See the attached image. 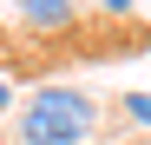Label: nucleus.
Wrapping results in <instances>:
<instances>
[{"label":"nucleus","mask_w":151,"mask_h":145,"mask_svg":"<svg viewBox=\"0 0 151 145\" xmlns=\"http://www.w3.org/2000/svg\"><path fill=\"white\" fill-rule=\"evenodd\" d=\"M27 20L46 27V33H59V27H72V0H27Z\"/></svg>","instance_id":"nucleus-2"},{"label":"nucleus","mask_w":151,"mask_h":145,"mask_svg":"<svg viewBox=\"0 0 151 145\" xmlns=\"http://www.w3.org/2000/svg\"><path fill=\"white\" fill-rule=\"evenodd\" d=\"M125 112H132L138 125H151V92H125Z\"/></svg>","instance_id":"nucleus-3"},{"label":"nucleus","mask_w":151,"mask_h":145,"mask_svg":"<svg viewBox=\"0 0 151 145\" xmlns=\"http://www.w3.org/2000/svg\"><path fill=\"white\" fill-rule=\"evenodd\" d=\"M92 132H99V106L79 86H40L20 106V138L33 145H86Z\"/></svg>","instance_id":"nucleus-1"},{"label":"nucleus","mask_w":151,"mask_h":145,"mask_svg":"<svg viewBox=\"0 0 151 145\" xmlns=\"http://www.w3.org/2000/svg\"><path fill=\"white\" fill-rule=\"evenodd\" d=\"M13 145H33V138H13Z\"/></svg>","instance_id":"nucleus-6"},{"label":"nucleus","mask_w":151,"mask_h":145,"mask_svg":"<svg viewBox=\"0 0 151 145\" xmlns=\"http://www.w3.org/2000/svg\"><path fill=\"white\" fill-rule=\"evenodd\" d=\"M7 106H13V79L0 72V112H7Z\"/></svg>","instance_id":"nucleus-5"},{"label":"nucleus","mask_w":151,"mask_h":145,"mask_svg":"<svg viewBox=\"0 0 151 145\" xmlns=\"http://www.w3.org/2000/svg\"><path fill=\"white\" fill-rule=\"evenodd\" d=\"M99 13H105V20H132V13H138V0H99Z\"/></svg>","instance_id":"nucleus-4"}]
</instances>
